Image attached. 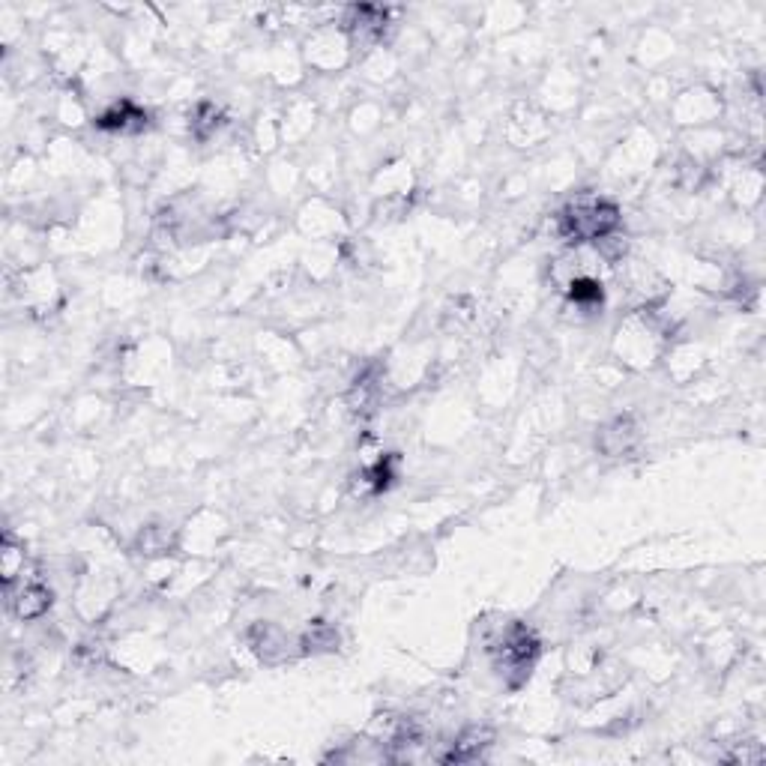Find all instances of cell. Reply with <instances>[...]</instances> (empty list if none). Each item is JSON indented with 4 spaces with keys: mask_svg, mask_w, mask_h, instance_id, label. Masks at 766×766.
Here are the masks:
<instances>
[{
    "mask_svg": "<svg viewBox=\"0 0 766 766\" xmlns=\"http://www.w3.org/2000/svg\"><path fill=\"white\" fill-rule=\"evenodd\" d=\"M569 297H572V303H575V306H581V309H593V306H599V303H602V285H599L596 279L581 276V279H575V282L569 285Z\"/></svg>",
    "mask_w": 766,
    "mask_h": 766,
    "instance_id": "6",
    "label": "cell"
},
{
    "mask_svg": "<svg viewBox=\"0 0 766 766\" xmlns=\"http://www.w3.org/2000/svg\"><path fill=\"white\" fill-rule=\"evenodd\" d=\"M617 228L620 210L605 198H581L560 213V234L569 243H602Z\"/></svg>",
    "mask_w": 766,
    "mask_h": 766,
    "instance_id": "1",
    "label": "cell"
},
{
    "mask_svg": "<svg viewBox=\"0 0 766 766\" xmlns=\"http://www.w3.org/2000/svg\"><path fill=\"white\" fill-rule=\"evenodd\" d=\"M641 443V428L632 416H617L611 419L608 425H602L599 437H596V446L611 455V458H620V455H629L635 446Z\"/></svg>",
    "mask_w": 766,
    "mask_h": 766,
    "instance_id": "3",
    "label": "cell"
},
{
    "mask_svg": "<svg viewBox=\"0 0 766 766\" xmlns=\"http://www.w3.org/2000/svg\"><path fill=\"white\" fill-rule=\"evenodd\" d=\"M9 605L21 620H36L51 608V590L42 581H30L15 599H9Z\"/></svg>",
    "mask_w": 766,
    "mask_h": 766,
    "instance_id": "4",
    "label": "cell"
},
{
    "mask_svg": "<svg viewBox=\"0 0 766 766\" xmlns=\"http://www.w3.org/2000/svg\"><path fill=\"white\" fill-rule=\"evenodd\" d=\"M539 659V641L527 626H512L497 644V668L509 686H521Z\"/></svg>",
    "mask_w": 766,
    "mask_h": 766,
    "instance_id": "2",
    "label": "cell"
},
{
    "mask_svg": "<svg viewBox=\"0 0 766 766\" xmlns=\"http://www.w3.org/2000/svg\"><path fill=\"white\" fill-rule=\"evenodd\" d=\"M99 126L111 129V132H135V129L147 126V114L141 108H135L132 102H120L99 117Z\"/></svg>",
    "mask_w": 766,
    "mask_h": 766,
    "instance_id": "5",
    "label": "cell"
}]
</instances>
